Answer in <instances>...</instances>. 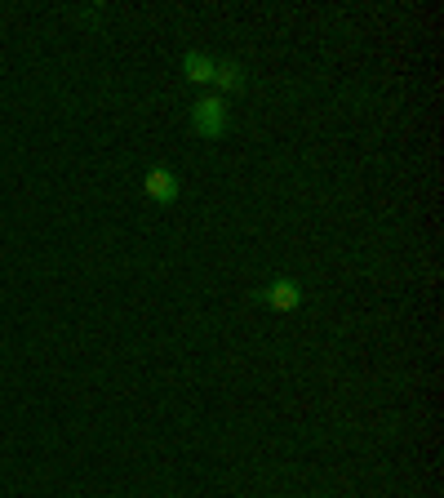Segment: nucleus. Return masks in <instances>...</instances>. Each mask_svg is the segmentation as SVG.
Returning a JSON list of instances; mask_svg holds the SVG:
<instances>
[{"label":"nucleus","mask_w":444,"mask_h":498,"mask_svg":"<svg viewBox=\"0 0 444 498\" xmlns=\"http://www.w3.org/2000/svg\"><path fill=\"white\" fill-rule=\"evenodd\" d=\"M192 129H196L201 138H222V133H226V103L214 99V94H205V99L192 107Z\"/></svg>","instance_id":"1"},{"label":"nucleus","mask_w":444,"mask_h":498,"mask_svg":"<svg viewBox=\"0 0 444 498\" xmlns=\"http://www.w3.org/2000/svg\"><path fill=\"white\" fill-rule=\"evenodd\" d=\"M142 192H147L156 205H174V201H178V174H174V169H165V165H156V169H147Z\"/></svg>","instance_id":"2"},{"label":"nucleus","mask_w":444,"mask_h":498,"mask_svg":"<svg viewBox=\"0 0 444 498\" xmlns=\"http://www.w3.org/2000/svg\"><path fill=\"white\" fill-rule=\"evenodd\" d=\"M258 298H262L267 307H276V312H294V307L303 303V285H298V280H289V276H280V280H271Z\"/></svg>","instance_id":"3"},{"label":"nucleus","mask_w":444,"mask_h":498,"mask_svg":"<svg viewBox=\"0 0 444 498\" xmlns=\"http://www.w3.org/2000/svg\"><path fill=\"white\" fill-rule=\"evenodd\" d=\"M214 67H218V63H214L209 54H201V49H192V54L183 58V72H187L192 85H214Z\"/></svg>","instance_id":"4"},{"label":"nucleus","mask_w":444,"mask_h":498,"mask_svg":"<svg viewBox=\"0 0 444 498\" xmlns=\"http://www.w3.org/2000/svg\"><path fill=\"white\" fill-rule=\"evenodd\" d=\"M214 85H218L222 94H235V90L244 85V72H240V63H218V67H214Z\"/></svg>","instance_id":"5"}]
</instances>
